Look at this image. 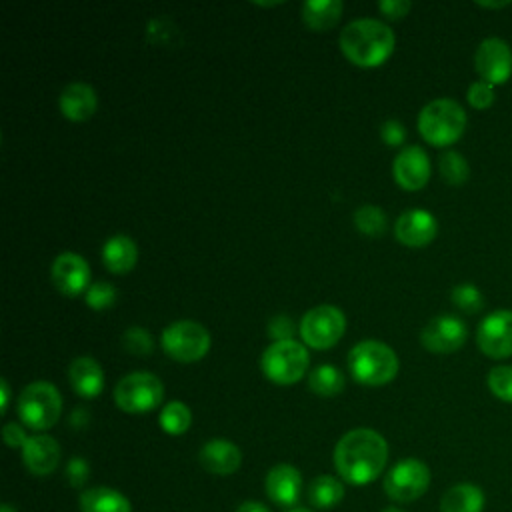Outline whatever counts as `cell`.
I'll use <instances>...</instances> for the list:
<instances>
[{
    "label": "cell",
    "instance_id": "29",
    "mask_svg": "<svg viewBox=\"0 0 512 512\" xmlns=\"http://www.w3.org/2000/svg\"><path fill=\"white\" fill-rule=\"evenodd\" d=\"M438 168H440V176L444 182L452 184V186H458V184H464L470 176V166H468V160L456 152V150H448L440 156V162H438Z\"/></svg>",
    "mask_w": 512,
    "mask_h": 512
},
{
    "label": "cell",
    "instance_id": "1",
    "mask_svg": "<svg viewBox=\"0 0 512 512\" xmlns=\"http://www.w3.org/2000/svg\"><path fill=\"white\" fill-rule=\"evenodd\" d=\"M388 442L372 428H352L334 446V466L340 478L354 486L374 482L386 468Z\"/></svg>",
    "mask_w": 512,
    "mask_h": 512
},
{
    "label": "cell",
    "instance_id": "10",
    "mask_svg": "<svg viewBox=\"0 0 512 512\" xmlns=\"http://www.w3.org/2000/svg\"><path fill=\"white\" fill-rule=\"evenodd\" d=\"M298 330L304 344L316 350H326L342 338L346 330V318L340 308L332 304H320L302 316Z\"/></svg>",
    "mask_w": 512,
    "mask_h": 512
},
{
    "label": "cell",
    "instance_id": "15",
    "mask_svg": "<svg viewBox=\"0 0 512 512\" xmlns=\"http://www.w3.org/2000/svg\"><path fill=\"white\" fill-rule=\"evenodd\" d=\"M266 496L282 508H296L302 498V474L296 466L280 462L264 478Z\"/></svg>",
    "mask_w": 512,
    "mask_h": 512
},
{
    "label": "cell",
    "instance_id": "34",
    "mask_svg": "<svg viewBox=\"0 0 512 512\" xmlns=\"http://www.w3.org/2000/svg\"><path fill=\"white\" fill-rule=\"evenodd\" d=\"M84 298L92 310H106L116 302V288L110 282L98 280L88 286Z\"/></svg>",
    "mask_w": 512,
    "mask_h": 512
},
{
    "label": "cell",
    "instance_id": "4",
    "mask_svg": "<svg viewBox=\"0 0 512 512\" xmlns=\"http://www.w3.org/2000/svg\"><path fill=\"white\" fill-rule=\"evenodd\" d=\"M466 112L452 98H436L418 114V132L432 146H450L466 130Z\"/></svg>",
    "mask_w": 512,
    "mask_h": 512
},
{
    "label": "cell",
    "instance_id": "45",
    "mask_svg": "<svg viewBox=\"0 0 512 512\" xmlns=\"http://www.w3.org/2000/svg\"><path fill=\"white\" fill-rule=\"evenodd\" d=\"M382 512H404V510L398 508V506H386Z\"/></svg>",
    "mask_w": 512,
    "mask_h": 512
},
{
    "label": "cell",
    "instance_id": "30",
    "mask_svg": "<svg viewBox=\"0 0 512 512\" xmlns=\"http://www.w3.org/2000/svg\"><path fill=\"white\" fill-rule=\"evenodd\" d=\"M354 224L360 232L368 234V236H380L386 230V214L380 206L376 204H362L354 210Z\"/></svg>",
    "mask_w": 512,
    "mask_h": 512
},
{
    "label": "cell",
    "instance_id": "2",
    "mask_svg": "<svg viewBox=\"0 0 512 512\" xmlns=\"http://www.w3.org/2000/svg\"><path fill=\"white\" fill-rule=\"evenodd\" d=\"M394 44L392 28L378 18H356L340 32V50L360 68H374L386 62L394 52Z\"/></svg>",
    "mask_w": 512,
    "mask_h": 512
},
{
    "label": "cell",
    "instance_id": "14",
    "mask_svg": "<svg viewBox=\"0 0 512 512\" xmlns=\"http://www.w3.org/2000/svg\"><path fill=\"white\" fill-rule=\"evenodd\" d=\"M50 278L58 292L78 296L90 286V266L76 252H60L50 268Z\"/></svg>",
    "mask_w": 512,
    "mask_h": 512
},
{
    "label": "cell",
    "instance_id": "36",
    "mask_svg": "<svg viewBox=\"0 0 512 512\" xmlns=\"http://www.w3.org/2000/svg\"><path fill=\"white\" fill-rule=\"evenodd\" d=\"M266 330H268V336H270L274 342H280V340H292V336H294V332H296V326H294V322H292L290 316L280 314V316H274V318L268 320Z\"/></svg>",
    "mask_w": 512,
    "mask_h": 512
},
{
    "label": "cell",
    "instance_id": "24",
    "mask_svg": "<svg viewBox=\"0 0 512 512\" xmlns=\"http://www.w3.org/2000/svg\"><path fill=\"white\" fill-rule=\"evenodd\" d=\"M138 260V248L126 234L110 236L102 246V262L114 274H126Z\"/></svg>",
    "mask_w": 512,
    "mask_h": 512
},
{
    "label": "cell",
    "instance_id": "41",
    "mask_svg": "<svg viewBox=\"0 0 512 512\" xmlns=\"http://www.w3.org/2000/svg\"><path fill=\"white\" fill-rule=\"evenodd\" d=\"M234 512H272L268 506H264L262 502H256V500H246L242 502Z\"/></svg>",
    "mask_w": 512,
    "mask_h": 512
},
{
    "label": "cell",
    "instance_id": "32",
    "mask_svg": "<svg viewBox=\"0 0 512 512\" xmlns=\"http://www.w3.org/2000/svg\"><path fill=\"white\" fill-rule=\"evenodd\" d=\"M486 384L498 400L512 404V366H494L486 376Z\"/></svg>",
    "mask_w": 512,
    "mask_h": 512
},
{
    "label": "cell",
    "instance_id": "40",
    "mask_svg": "<svg viewBox=\"0 0 512 512\" xmlns=\"http://www.w3.org/2000/svg\"><path fill=\"white\" fill-rule=\"evenodd\" d=\"M2 438H4V442H6L10 448H24V444H26V440H28L30 436L26 434V430H24L20 424L8 422V424L2 428Z\"/></svg>",
    "mask_w": 512,
    "mask_h": 512
},
{
    "label": "cell",
    "instance_id": "39",
    "mask_svg": "<svg viewBox=\"0 0 512 512\" xmlns=\"http://www.w3.org/2000/svg\"><path fill=\"white\" fill-rule=\"evenodd\" d=\"M410 8H412V2H408V0H380L378 2V10L392 20L404 18L410 12Z\"/></svg>",
    "mask_w": 512,
    "mask_h": 512
},
{
    "label": "cell",
    "instance_id": "27",
    "mask_svg": "<svg viewBox=\"0 0 512 512\" xmlns=\"http://www.w3.org/2000/svg\"><path fill=\"white\" fill-rule=\"evenodd\" d=\"M344 374L332 364H318L308 374V386L318 396H336L344 390Z\"/></svg>",
    "mask_w": 512,
    "mask_h": 512
},
{
    "label": "cell",
    "instance_id": "42",
    "mask_svg": "<svg viewBox=\"0 0 512 512\" xmlns=\"http://www.w3.org/2000/svg\"><path fill=\"white\" fill-rule=\"evenodd\" d=\"M8 402H10V386H8V380L2 378L0 380V410H2V414L8 410Z\"/></svg>",
    "mask_w": 512,
    "mask_h": 512
},
{
    "label": "cell",
    "instance_id": "44",
    "mask_svg": "<svg viewBox=\"0 0 512 512\" xmlns=\"http://www.w3.org/2000/svg\"><path fill=\"white\" fill-rule=\"evenodd\" d=\"M0 512H16V508H14L10 502H4L2 508H0Z\"/></svg>",
    "mask_w": 512,
    "mask_h": 512
},
{
    "label": "cell",
    "instance_id": "46",
    "mask_svg": "<svg viewBox=\"0 0 512 512\" xmlns=\"http://www.w3.org/2000/svg\"><path fill=\"white\" fill-rule=\"evenodd\" d=\"M288 512H314V510H310V508H290Z\"/></svg>",
    "mask_w": 512,
    "mask_h": 512
},
{
    "label": "cell",
    "instance_id": "35",
    "mask_svg": "<svg viewBox=\"0 0 512 512\" xmlns=\"http://www.w3.org/2000/svg\"><path fill=\"white\" fill-rule=\"evenodd\" d=\"M466 100L472 108L476 110H486L494 104L496 100V92H494V86L484 82V80H476L468 86L466 90Z\"/></svg>",
    "mask_w": 512,
    "mask_h": 512
},
{
    "label": "cell",
    "instance_id": "17",
    "mask_svg": "<svg viewBox=\"0 0 512 512\" xmlns=\"http://www.w3.org/2000/svg\"><path fill=\"white\" fill-rule=\"evenodd\" d=\"M394 180L404 190H420L430 180V158L420 146H404L392 164Z\"/></svg>",
    "mask_w": 512,
    "mask_h": 512
},
{
    "label": "cell",
    "instance_id": "5",
    "mask_svg": "<svg viewBox=\"0 0 512 512\" xmlns=\"http://www.w3.org/2000/svg\"><path fill=\"white\" fill-rule=\"evenodd\" d=\"M16 410L22 424L42 432L52 428L58 422L62 414V396L52 382L36 380V382H30L20 392Z\"/></svg>",
    "mask_w": 512,
    "mask_h": 512
},
{
    "label": "cell",
    "instance_id": "31",
    "mask_svg": "<svg viewBox=\"0 0 512 512\" xmlns=\"http://www.w3.org/2000/svg\"><path fill=\"white\" fill-rule=\"evenodd\" d=\"M450 300L456 308H460L466 314H476L484 308V294L478 290V286L464 282V284H456L450 290Z\"/></svg>",
    "mask_w": 512,
    "mask_h": 512
},
{
    "label": "cell",
    "instance_id": "18",
    "mask_svg": "<svg viewBox=\"0 0 512 512\" xmlns=\"http://www.w3.org/2000/svg\"><path fill=\"white\" fill-rule=\"evenodd\" d=\"M22 460L34 476H48L60 464V444L48 434H34L22 448Z\"/></svg>",
    "mask_w": 512,
    "mask_h": 512
},
{
    "label": "cell",
    "instance_id": "9",
    "mask_svg": "<svg viewBox=\"0 0 512 512\" xmlns=\"http://www.w3.org/2000/svg\"><path fill=\"white\" fill-rule=\"evenodd\" d=\"M432 474L420 458H404L396 462L384 476V494L396 504H408L426 494Z\"/></svg>",
    "mask_w": 512,
    "mask_h": 512
},
{
    "label": "cell",
    "instance_id": "19",
    "mask_svg": "<svg viewBox=\"0 0 512 512\" xmlns=\"http://www.w3.org/2000/svg\"><path fill=\"white\" fill-rule=\"evenodd\" d=\"M198 460L204 470L216 476H230L242 464L240 448L226 438H212L202 444L198 452Z\"/></svg>",
    "mask_w": 512,
    "mask_h": 512
},
{
    "label": "cell",
    "instance_id": "33",
    "mask_svg": "<svg viewBox=\"0 0 512 512\" xmlns=\"http://www.w3.org/2000/svg\"><path fill=\"white\" fill-rule=\"evenodd\" d=\"M122 346L136 356H148L154 350V340L152 334L142 328V326H130L128 330H124L122 334Z\"/></svg>",
    "mask_w": 512,
    "mask_h": 512
},
{
    "label": "cell",
    "instance_id": "25",
    "mask_svg": "<svg viewBox=\"0 0 512 512\" xmlns=\"http://www.w3.org/2000/svg\"><path fill=\"white\" fill-rule=\"evenodd\" d=\"M306 498L312 508L330 510L344 500V484L336 476L320 474L308 484Z\"/></svg>",
    "mask_w": 512,
    "mask_h": 512
},
{
    "label": "cell",
    "instance_id": "37",
    "mask_svg": "<svg viewBox=\"0 0 512 512\" xmlns=\"http://www.w3.org/2000/svg\"><path fill=\"white\" fill-rule=\"evenodd\" d=\"M90 476V466L84 458L76 456L66 464V478L74 488H82Z\"/></svg>",
    "mask_w": 512,
    "mask_h": 512
},
{
    "label": "cell",
    "instance_id": "22",
    "mask_svg": "<svg viewBox=\"0 0 512 512\" xmlns=\"http://www.w3.org/2000/svg\"><path fill=\"white\" fill-rule=\"evenodd\" d=\"M486 494L478 484H452L440 498V512H482Z\"/></svg>",
    "mask_w": 512,
    "mask_h": 512
},
{
    "label": "cell",
    "instance_id": "16",
    "mask_svg": "<svg viewBox=\"0 0 512 512\" xmlns=\"http://www.w3.org/2000/svg\"><path fill=\"white\" fill-rule=\"evenodd\" d=\"M438 222L432 212L424 208H410L402 212L394 222V236L400 244L420 248L436 238Z\"/></svg>",
    "mask_w": 512,
    "mask_h": 512
},
{
    "label": "cell",
    "instance_id": "38",
    "mask_svg": "<svg viewBox=\"0 0 512 512\" xmlns=\"http://www.w3.org/2000/svg\"><path fill=\"white\" fill-rule=\"evenodd\" d=\"M380 138L388 144V146H400L406 140V128L402 122L398 120H386L380 126Z\"/></svg>",
    "mask_w": 512,
    "mask_h": 512
},
{
    "label": "cell",
    "instance_id": "20",
    "mask_svg": "<svg viewBox=\"0 0 512 512\" xmlns=\"http://www.w3.org/2000/svg\"><path fill=\"white\" fill-rule=\"evenodd\" d=\"M58 106H60L62 116H66L68 120H74V122H82V120H88L96 112L98 96L90 84L76 80L62 88V92L58 96Z\"/></svg>",
    "mask_w": 512,
    "mask_h": 512
},
{
    "label": "cell",
    "instance_id": "12",
    "mask_svg": "<svg viewBox=\"0 0 512 512\" xmlns=\"http://www.w3.org/2000/svg\"><path fill=\"white\" fill-rule=\"evenodd\" d=\"M474 68L480 80L498 86L512 76V50L502 38H484L474 52Z\"/></svg>",
    "mask_w": 512,
    "mask_h": 512
},
{
    "label": "cell",
    "instance_id": "28",
    "mask_svg": "<svg viewBox=\"0 0 512 512\" xmlns=\"http://www.w3.org/2000/svg\"><path fill=\"white\" fill-rule=\"evenodd\" d=\"M158 422H160V428L170 434V436H180L184 434L190 424H192V412L190 408L180 402V400H172L168 404L162 406L160 410V416H158Z\"/></svg>",
    "mask_w": 512,
    "mask_h": 512
},
{
    "label": "cell",
    "instance_id": "23",
    "mask_svg": "<svg viewBox=\"0 0 512 512\" xmlns=\"http://www.w3.org/2000/svg\"><path fill=\"white\" fill-rule=\"evenodd\" d=\"M78 508L80 512H132L130 500L110 486H94L82 490Z\"/></svg>",
    "mask_w": 512,
    "mask_h": 512
},
{
    "label": "cell",
    "instance_id": "8",
    "mask_svg": "<svg viewBox=\"0 0 512 512\" xmlns=\"http://www.w3.org/2000/svg\"><path fill=\"white\" fill-rule=\"evenodd\" d=\"M164 352L178 362H196L210 350V332L196 320H176L162 330Z\"/></svg>",
    "mask_w": 512,
    "mask_h": 512
},
{
    "label": "cell",
    "instance_id": "3",
    "mask_svg": "<svg viewBox=\"0 0 512 512\" xmlns=\"http://www.w3.org/2000/svg\"><path fill=\"white\" fill-rule=\"evenodd\" d=\"M348 368L356 382L364 386H384L398 374L396 352L380 340H362L348 352Z\"/></svg>",
    "mask_w": 512,
    "mask_h": 512
},
{
    "label": "cell",
    "instance_id": "13",
    "mask_svg": "<svg viewBox=\"0 0 512 512\" xmlns=\"http://www.w3.org/2000/svg\"><path fill=\"white\" fill-rule=\"evenodd\" d=\"M466 338L468 328L454 314L434 316L420 332L422 346L432 354H452L464 346Z\"/></svg>",
    "mask_w": 512,
    "mask_h": 512
},
{
    "label": "cell",
    "instance_id": "7",
    "mask_svg": "<svg viewBox=\"0 0 512 512\" xmlns=\"http://www.w3.org/2000/svg\"><path fill=\"white\" fill-rule=\"evenodd\" d=\"M164 398L162 380L150 372H130L118 380L114 402L128 414H144L160 406Z\"/></svg>",
    "mask_w": 512,
    "mask_h": 512
},
{
    "label": "cell",
    "instance_id": "21",
    "mask_svg": "<svg viewBox=\"0 0 512 512\" xmlns=\"http://www.w3.org/2000/svg\"><path fill=\"white\" fill-rule=\"evenodd\" d=\"M68 378L74 392L82 398H94L104 388V372L90 356H78L68 366Z\"/></svg>",
    "mask_w": 512,
    "mask_h": 512
},
{
    "label": "cell",
    "instance_id": "43",
    "mask_svg": "<svg viewBox=\"0 0 512 512\" xmlns=\"http://www.w3.org/2000/svg\"><path fill=\"white\" fill-rule=\"evenodd\" d=\"M480 6H486V8H502V6H508V2H480Z\"/></svg>",
    "mask_w": 512,
    "mask_h": 512
},
{
    "label": "cell",
    "instance_id": "11",
    "mask_svg": "<svg viewBox=\"0 0 512 512\" xmlns=\"http://www.w3.org/2000/svg\"><path fill=\"white\" fill-rule=\"evenodd\" d=\"M476 344L488 358L502 360L512 356V310H494L476 328Z\"/></svg>",
    "mask_w": 512,
    "mask_h": 512
},
{
    "label": "cell",
    "instance_id": "26",
    "mask_svg": "<svg viewBox=\"0 0 512 512\" xmlns=\"http://www.w3.org/2000/svg\"><path fill=\"white\" fill-rule=\"evenodd\" d=\"M342 2L340 0H306L300 6L302 22L312 30H328L332 28L342 16Z\"/></svg>",
    "mask_w": 512,
    "mask_h": 512
},
{
    "label": "cell",
    "instance_id": "6",
    "mask_svg": "<svg viewBox=\"0 0 512 512\" xmlns=\"http://www.w3.org/2000/svg\"><path fill=\"white\" fill-rule=\"evenodd\" d=\"M308 364L310 356L306 346L294 338L272 342L270 346H266L260 360L266 378L278 386L296 384L308 370Z\"/></svg>",
    "mask_w": 512,
    "mask_h": 512
}]
</instances>
